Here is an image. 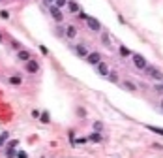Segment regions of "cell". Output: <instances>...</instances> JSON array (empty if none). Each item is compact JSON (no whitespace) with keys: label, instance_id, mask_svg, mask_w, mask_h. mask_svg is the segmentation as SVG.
Listing matches in <instances>:
<instances>
[{"label":"cell","instance_id":"6da1fadb","mask_svg":"<svg viewBox=\"0 0 163 158\" xmlns=\"http://www.w3.org/2000/svg\"><path fill=\"white\" fill-rule=\"evenodd\" d=\"M131 62H133V66H135L137 70H144L148 66V62L143 55H139V53H131Z\"/></svg>","mask_w":163,"mask_h":158},{"label":"cell","instance_id":"7a4b0ae2","mask_svg":"<svg viewBox=\"0 0 163 158\" xmlns=\"http://www.w3.org/2000/svg\"><path fill=\"white\" fill-rule=\"evenodd\" d=\"M25 70L28 71V74H38V71H39V62L34 60V59L26 60V62H25Z\"/></svg>","mask_w":163,"mask_h":158},{"label":"cell","instance_id":"3957f363","mask_svg":"<svg viewBox=\"0 0 163 158\" xmlns=\"http://www.w3.org/2000/svg\"><path fill=\"white\" fill-rule=\"evenodd\" d=\"M49 11H51V15H53V19L56 21V23H62V21H64V13H62V10L56 8L54 4L49 6Z\"/></svg>","mask_w":163,"mask_h":158},{"label":"cell","instance_id":"277c9868","mask_svg":"<svg viewBox=\"0 0 163 158\" xmlns=\"http://www.w3.org/2000/svg\"><path fill=\"white\" fill-rule=\"evenodd\" d=\"M144 71H146V74L150 75L152 79H156V81H163V74H161L158 68H154V66H146Z\"/></svg>","mask_w":163,"mask_h":158},{"label":"cell","instance_id":"5b68a950","mask_svg":"<svg viewBox=\"0 0 163 158\" xmlns=\"http://www.w3.org/2000/svg\"><path fill=\"white\" fill-rule=\"evenodd\" d=\"M86 25H88V28H90V30L92 32H100L101 30V23H100V21H98L96 17H86Z\"/></svg>","mask_w":163,"mask_h":158},{"label":"cell","instance_id":"8992f818","mask_svg":"<svg viewBox=\"0 0 163 158\" xmlns=\"http://www.w3.org/2000/svg\"><path fill=\"white\" fill-rule=\"evenodd\" d=\"M84 59H86V62L92 64V66H98V64L101 62V55L98 53V51H92V53H88L86 56H84Z\"/></svg>","mask_w":163,"mask_h":158},{"label":"cell","instance_id":"52a82bcc","mask_svg":"<svg viewBox=\"0 0 163 158\" xmlns=\"http://www.w3.org/2000/svg\"><path fill=\"white\" fill-rule=\"evenodd\" d=\"M109 71H111V70H109V64H107V62H103V60H101L100 64H98V74H100L101 77H107V75H109Z\"/></svg>","mask_w":163,"mask_h":158},{"label":"cell","instance_id":"ba28073f","mask_svg":"<svg viewBox=\"0 0 163 158\" xmlns=\"http://www.w3.org/2000/svg\"><path fill=\"white\" fill-rule=\"evenodd\" d=\"M30 59H32L30 51H26V49H19V51H17V60L26 62V60H30Z\"/></svg>","mask_w":163,"mask_h":158},{"label":"cell","instance_id":"9c48e42d","mask_svg":"<svg viewBox=\"0 0 163 158\" xmlns=\"http://www.w3.org/2000/svg\"><path fill=\"white\" fill-rule=\"evenodd\" d=\"M64 36H66V38H69V40H73L75 36H77V26H75V25L66 26V30H64Z\"/></svg>","mask_w":163,"mask_h":158},{"label":"cell","instance_id":"30bf717a","mask_svg":"<svg viewBox=\"0 0 163 158\" xmlns=\"http://www.w3.org/2000/svg\"><path fill=\"white\" fill-rule=\"evenodd\" d=\"M86 139H88L90 143H101V141H103V135H101L100 132H92Z\"/></svg>","mask_w":163,"mask_h":158},{"label":"cell","instance_id":"8fae6325","mask_svg":"<svg viewBox=\"0 0 163 158\" xmlns=\"http://www.w3.org/2000/svg\"><path fill=\"white\" fill-rule=\"evenodd\" d=\"M73 53L77 56H86L88 55V51H86V47H84V45H73Z\"/></svg>","mask_w":163,"mask_h":158},{"label":"cell","instance_id":"7c38bea8","mask_svg":"<svg viewBox=\"0 0 163 158\" xmlns=\"http://www.w3.org/2000/svg\"><path fill=\"white\" fill-rule=\"evenodd\" d=\"M120 85H122V89L130 90V92H137V85H135V83H131V81H122Z\"/></svg>","mask_w":163,"mask_h":158},{"label":"cell","instance_id":"4fadbf2b","mask_svg":"<svg viewBox=\"0 0 163 158\" xmlns=\"http://www.w3.org/2000/svg\"><path fill=\"white\" fill-rule=\"evenodd\" d=\"M68 10H69V13H77L79 11V2H75V0H68Z\"/></svg>","mask_w":163,"mask_h":158},{"label":"cell","instance_id":"5bb4252c","mask_svg":"<svg viewBox=\"0 0 163 158\" xmlns=\"http://www.w3.org/2000/svg\"><path fill=\"white\" fill-rule=\"evenodd\" d=\"M21 83H23V77H21L19 74H15V75L10 77V85H15V87H19Z\"/></svg>","mask_w":163,"mask_h":158},{"label":"cell","instance_id":"9a60e30c","mask_svg":"<svg viewBox=\"0 0 163 158\" xmlns=\"http://www.w3.org/2000/svg\"><path fill=\"white\" fill-rule=\"evenodd\" d=\"M38 119H39V123H41V124H49V120H51V115H49L47 111H43V113H39V117H38Z\"/></svg>","mask_w":163,"mask_h":158},{"label":"cell","instance_id":"2e32d148","mask_svg":"<svg viewBox=\"0 0 163 158\" xmlns=\"http://www.w3.org/2000/svg\"><path fill=\"white\" fill-rule=\"evenodd\" d=\"M118 53H120V56H131V51L126 45H120L118 47Z\"/></svg>","mask_w":163,"mask_h":158},{"label":"cell","instance_id":"e0dca14e","mask_svg":"<svg viewBox=\"0 0 163 158\" xmlns=\"http://www.w3.org/2000/svg\"><path fill=\"white\" fill-rule=\"evenodd\" d=\"M15 156H17L15 147H8V149H6V158H15Z\"/></svg>","mask_w":163,"mask_h":158},{"label":"cell","instance_id":"ac0fdd59","mask_svg":"<svg viewBox=\"0 0 163 158\" xmlns=\"http://www.w3.org/2000/svg\"><path fill=\"white\" fill-rule=\"evenodd\" d=\"M105 79H109V81H111V83H118V75L115 74V71H109V75H107V77H105Z\"/></svg>","mask_w":163,"mask_h":158},{"label":"cell","instance_id":"d6986e66","mask_svg":"<svg viewBox=\"0 0 163 158\" xmlns=\"http://www.w3.org/2000/svg\"><path fill=\"white\" fill-rule=\"evenodd\" d=\"M8 138H10V134H8V132L0 134V147H2V145H6V141H8Z\"/></svg>","mask_w":163,"mask_h":158},{"label":"cell","instance_id":"ffe728a7","mask_svg":"<svg viewBox=\"0 0 163 158\" xmlns=\"http://www.w3.org/2000/svg\"><path fill=\"white\" fill-rule=\"evenodd\" d=\"M53 4L56 6V8H60V10H62V8H64V6H66V4H68V0H53Z\"/></svg>","mask_w":163,"mask_h":158},{"label":"cell","instance_id":"44dd1931","mask_svg":"<svg viewBox=\"0 0 163 158\" xmlns=\"http://www.w3.org/2000/svg\"><path fill=\"white\" fill-rule=\"evenodd\" d=\"M148 130H152L154 134H159V135H163V128H156V126H146Z\"/></svg>","mask_w":163,"mask_h":158},{"label":"cell","instance_id":"7402d4cb","mask_svg":"<svg viewBox=\"0 0 163 158\" xmlns=\"http://www.w3.org/2000/svg\"><path fill=\"white\" fill-rule=\"evenodd\" d=\"M101 41H103V44H105V45H109V41H111V38H109V34H103V36H101Z\"/></svg>","mask_w":163,"mask_h":158},{"label":"cell","instance_id":"603a6c76","mask_svg":"<svg viewBox=\"0 0 163 158\" xmlns=\"http://www.w3.org/2000/svg\"><path fill=\"white\" fill-rule=\"evenodd\" d=\"M15 158H28V154L25 153V150H17V156Z\"/></svg>","mask_w":163,"mask_h":158},{"label":"cell","instance_id":"cb8c5ba5","mask_svg":"<svg viewBox=\"0 0 163 158\" xmlns=\"http://www.w3.org/2000/svg\"><path fill=\"white\" fill-rule=\"evenodd\" d=\"M19 145V139H11L10 143H8V147H17Z\"/></svg>","mask_w":163,"mask_h":158},{"label":"cell","instance_id":"d4e9b609","mask_svg":"<svg viewBox=\"0 0 163 158\" xmlns=\"http://www.w3.org/2000/svg\"><path fill=\"white\" fill-rule=\"evenodd\" d=\"M0 17H2V19H10V13L4 10V11H0Z\"/></svg>","mask_w":163,"mask_h":158},{"label":"cell","instance_id":"484cf974","mask_svg":"<svg viewBox=\"0 0 163 158\" xmlns=\"http://www.w3.org/2000/svg\"><path fill=\"white\" fill-rule=\"evenodd\" d=\"M39 51H41V55H49V49L43 47V45H39Z\"/></svg>","mask_w":163,"mask_h":158},{"label":"cell","instance_id":"4316f807","mask_svg":"<svg viewBox=\"0 0 163 158\" xmlns=\"http://www.w3.org/2000/svg\"><path fill=\"white\" fill-rule=\"evenodd\" d=\"M86 17H88V15H86L84 11H79V19H81V21H86Z\"/></svg>","mask_w":163,"mask_h":158},{"label":"cell","instance_id":"83f0119b","mask_svg":"<svg viewBox=\"0 0 163 158\" xmlns=\"http://www.w3.org/2000/svg\"><path fill=\"white\" fill-rule=\"evenodd\" d=\"M94 128H96V132H100L101 128H103V124L101 123H94Z\"/></svg>","mask_w":163,"mask_h":158},{"label":"cell","instance_id":"f1b7e54d","mask_svg":"<svg viewBox=\"0 0 163 158\" xmlns=\"http://www.w3.org/2000/svg\"><path fill=\"white\" fill-rule=\"evenodd\" d=\"M56 36H62V38H64V28H60V26L56 28Z\"/></svg>","mask_w":163,"mask_h":158},{"label":"cell","instance_id":"f546056e","mask_svg":"<svg viewBox=\"0 0 163 158\" xmlns=\"http://www.w3.org/2000/svg\"><path fill=\"white\" fill-rule=\"evenodd\" d=\"M11 45H13V49H15V51H19V49H21V44H19V41H13Z\"/></svg>","mask_w":163,"mask_h":158},{"label":"cell","instance_id":"4dcf8cb0","mask_svg":"<svg viewBox=\"0 0 163 158\" xmlns=\"http://www.w3.org/2000/svg\"><path fill=\"white\" fill-rule=\"evenodd\" d=\"M77 113H79V117H84V115H86V111H84L83 107H79V109H77Z\"/></svg>","mask_w":163,"mask_h":158},{"label":"cell","instance_id":"1f68e13d","mask_svg":"<svg viewBox=\"0 0 163 158\" xmlns=\"http://www.w3.org/2000/svg\"><path fill=\"white\" fill-rule=\"evenodd\" d=\"M32 117L38 119V117H39V111H38V109H32Z\"/></svg>","mask_w":163,"mask_h":158},{"label":"cell","instance_id":"d6a6232c","mask_svg":"<svg viewBox=\"0 0 163 158\" xmlns=\"http://www.w3.org/2000/svg\"><path fill=\"white\" fill-rule=\"evenodd\" d=\"M156 90H158L159 94H163V85H158V87H156Z\"/></svg>","mask_w":163,"mask_h":158},{"label":"cell","instance_id":"836d02e7","mask_svg":"<svg viewBox=\"0 0 163 158\" xmlns=\"http://www.w3.org/2000/svg\"><path fill=\"white\" fill-rule=\"evenodd\" d=\"M86 141H88L86 138H79V139H77V141H75V143H86Z\"/></svg>","mask_w":163,"mask_h":158},{"label":"cell","instance_id":"e575fe53","mask_svg":"<svg viewBox=\"0 0 163 158\" xmlns=\"http://www.w3.org/2000/svg\"><path fill=\"white\" fill-rule=\"evenodd\" d=\"M43 4H45V6H51V4H53V0H43Z\"/></svg>","mask_w":163,"mask_h":158},{"label":"cell","instance_id":"d590c367","mask_svg":"<svg viewBox=\"0 0 163 158\" xmlns=\"http://www.w3.org/2000/svg\"><path fill=\"white\" fill-rule=\"evenodd\" d=\"M0 44H2V34H0Z\"/></svg>","mask_w":163,"mask_h":158},{"label":"cell","instance_id":"8d00e7d4","mask_svg":"<svg viewBox=\"0 0 163 158\" xmlns=\"http://www.w3.org/2000/svg\"><path fill=\"white\" fill-rule=\"evenodd\" d=\"M161 107H163V100H161Z\"/></svg>","mask_w":163,"mask_h":158},{"label":"cell","instance_id":"74e56055","mask_svg":"<svg viewBox=\"0 0 163 158\" xmlns=\"http://www.w3.org/2000/svg\"><path fill=\"white\" fill-rule=\"evenodd\" d=\"M41 158H43V156H41Z\"/></svg>","mask_w":163,"mask_h":158}]
</instances>
